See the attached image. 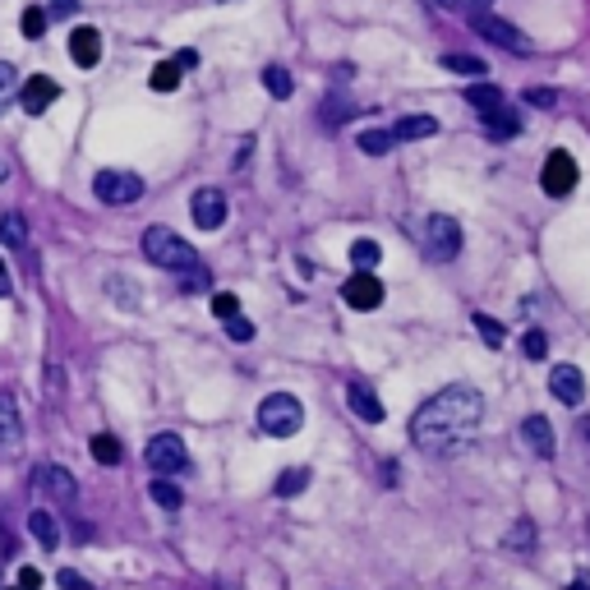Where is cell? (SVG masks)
Here are the masks:
<instances>
[{
	"instance_id": "6da1fadb",
	"label": "cell",
	"mask_w": 590,
	"mask_h": 590,
	"mask_svg": "<svg viewBox=\"0 0 590 590\" xmlns=\"http://www.w3.org/2000/svg\"><path fill=\"white\" fill-rule=\"evenodd\" d=\"M485 420V397L470 383H452L439 397H429L411 420V443L424 457H457L476 443Z\"/></svg>"
},
{
	"instance_id": "7a4b0ae2",
	"label": "cell",
	"mask_w": 590,
	"mask_h": 590,
	"mask_svg": "<svg viewBox=\"0 0 590 590\" xmlns=\"http://www.w3.org/2000/svg\"><path fill=\"white\" fill-rule=\"evenodd\" d=\"M143 259H152L157 268H171V272L199 268V254H194V245L180 241V235L167 231V226H148V231H143Z\"/></svg>"
},
{
	"instance_id": "3957f363",
	"label": "cell",
	"mask_w": 590,
	"mask_h": 590,
	"mask_svg": "<svg viewBox=\"0 0 590 590\" xmlns=\"http://www.w3.org/2000/svg\"><path fill=\"white\" fill-rule=\"evenodd\" d=\"M300 424H304V406L291 392H272V397L259 402V429L268 439H291L300 434Z\"/></svg>"
},
{
	"instance_id": "277c9868",
	"label": "cell",
	"mask_w": 590,
	"mask_h": 590,
	"mask_svg": "<svg viewBox=\"0 0 590 590\" xmlns=\"http://www.w3.org/2000/svg\"><path fill=\"white\" fill-rule=\"evenodd\" d=\"M93 194H97L106 208H130V204L143 199V180H139L134 171H97Z\"/></svg>"
},
{
	"instance_id": "5b68a950",
	"label": "cell",
	"mask_w": 590,
	"mask_h": 590,
	"mask_svg": "<svg viewBox=\"0 0 590 590\" xmlns=\"http://www.w3.org/2000/svg\"><path fill=\"white\" fill-rule=\"evenodd\" d=\"M470 28H476L480 37H489L494 47H503V51H513V56H531L535 47H531V37L522 32V28H513V23H503V19H494L489 10H476L470 14Z\"/></svg>"
},
{
	"instance_id": "8992f818",
	"label": "cell",
	"mask_w": 590,
	"mask_h": 590,
	"mask_svg": "<svg viewBox=\"0 0 590 590\" xmlns=\"http://www.w3.org/2000/svg\"><path fill=\"white\" fill-rule=\"evenodd\" d=\"M424 250H429V259L452 263V259L461 254V226H457V217H448V213L429 217V222H424Z\"/></svg>"
},
{
	"instance_id": "52a82bcc",
	"label": "cell",
	"mask_w": 590,
	"mask_h": 590,
	"mask_svg": "<svg viewBox=\"0 0 590 590\" xmlns=\"http://www.w3.org/2000/svg\"><path fill=\"white\" fill-rule=\"evenodd\" d=\"M143 461H148V470H157V476H180V470L189 466V452H185L180 434H152L148 448H143Z\"/></svg>"
},
{
	"instance_id": "ba28073f",
	"label": "cell",
	"mask_w": 590,
	"mask_h": 590,
	"mask_svg": "<svg viewBox=\"0 0 590 590\" xmlns=\"http://www.w3.org/2000/svg\"><path fill=\"white\" fill-rule=\"evenodd\" d=\"M540 189L549 194V199H567V194L576 189V162H572V152L554 148L544 157V171H540Z\"/></svg>"
},
{
	"instance_id": "9c48e42d",
	"label": "cell",
	"mask_w": 590,
	"mask_h": 590,
	"mask_svg": "<svg viewBox=\"0 0 590 590\" xmlns=\"http://www.w3.org/2000/svg\"><path fill=\"white\" fill-rule=\"evenodd\" d=\"M60 97V84L51 74H28L23 84H19V106L28 111V115H42V111H51V102Z\"/></svg>"
},
{
	"instance_id": "30bf717a",
	"label": "cell",
	"mask_w": 590,
	"mask_h": 590,
	"mask_svg": "<svg viewBox=\"0 0 590 590\" xmlns=\"http://www.w3.org/2000/svg\"><path fill=\"white\" fill-rule=\"evenodd\" d=\"M189 213H194V226H199V231H217V226L226 222V194L213 189V185H204V189L189 199Z\"/></svg>"
},
{
	"instance_id": "8fae6325",
	"label": "cell",
	"mask_w": 590,
	"mask_h": 590,
	"mask_svg": "<svg viewBox=\"0 0 590 590\" xmlns=\"http://www.w3.org/2000/svg\"><path fill=\"white\" fill-rule=\"evenodd\" d=\"M341 295H346V304L350 309H360V313H369V309H378L383 304V282L374 277V272H356V277H350L346 286H341Z\"/></svg>"
},
{
	"instance_id": "7c38bea8",
	"label": "cell",
	"mask_w": 590,
	"mask_h": 590,
	"mask_svg": "<svg viewBox=\"0 0 590 590\" xmlns=\"http://www.w3.org/2000/svg\"><path fill=\"white\" fill-rule=\"evenodd\" d=\"M549 392L563 402V406H581L585 402V378L576 365H554L549 369Z\"/></svg>"
},
{
	"instance_id": "4fadbf2b",
	"label": "cell",
	"mask_w": 590,
	"mask_h": 590,
	"mask_svg": "<svg viewBox=\"0 0 590 590\" xmlns=\"http://www.w3.org/2000/svg\"><path fill=\"white\" fill-rule=\"evenodd\" d=\"M37 485H42V494L51 503H60V507H69L78 498V485H74V476L65 466H42V470H37Z\"/></svg>"
},
{
	"instance_id": "5bb4252c",
	"label": "cell",
	"mask_w": 590,
	"mask_h": 590,
	"mask_svg": "<svg viewBox=\"0 0 590 590\" xmlns=\"http://www.w3.org/2000/svg\"><path fill=\"white\" fill-rule=\"evenodd\" d=\"M69 60L78 69H93L102 60V32L97 28H74L69 32Z\"/></svg>"
},
{
	"instance_id": "9a60e30c",
	"label": "cell",
	"mask_w": 590,
	"mask_h": 590,
	"mask_svg": "<svg viewBox=\"0 0 590 590\" xmlns=\"http://www.w3.org/2000/svg\"><path fill=\"white\" fill-rule=\"evenodd\" d=\"M522 443L535 452V457H554V424H549L544 415H526L522 420Z\"/></svg>"
},
{
	"instance_id": "2e32d148",
	"label": "cell",
	"mask_w": 590,
	"mask_h": 590,
	"mask_svg": "<svg viewBox=\"0 0 590 590\" xmlns=\"http://www.w3.org/2000/svg\"><path fill=\"white\" fill-rule=\"evenodd\" d=\"M346 402H350V411H356L360 420H369V424H383V415H387V411H383V402H378V392H374V387H365L360 378L346 387Z\"/></svg>"
},
{
	"instance_id": "e0dca14e",
	"label": "cell",
	"mask_w": 590,
	"mask_h": 590,
	"mask_svg": "<svg viewBox=\"0 0 590 590\" xmlns=\"http://www.w3.org/2000/svg\"><path fill=\"white\" fill-rule=\"evenodd\" d=\"M387 134L397 139V143H411V139H434V134H439V121H434V115H402V121L392 125Z\"/></svg>"
},
{
	"instance_id": "ac0fdd59",
	"label": "cell",
	"mask_w": 590,
	"mask_h": 590,
	"mask_svg": "<svg viewBox=\"0 0 590 590\" xmlns=\"http://www.w3.org/2000/svg\"><path fill=\"white\" fill-rule=\"evenodd\" d=\"M466 102L476 106V115H480V121H485V115H494V111H503V106H507L503 88H494V84H470V88H466Z\"/></svg>"
},
{
	"instance_id": "d6986e66",
	"label": "cell",
	"mask_w": 590,
	"mask_h": 590,
	"mask_svg": "<svg viewBox=\"0 0 590 590\" xmlns=\"http://www.w3.org/2000/svg\"><path fill=\"white\" fill-rule=\"evenodd\" d=\"M23 420H19V397L14 392H0V443H19Z\"/></svg>"
},
{
	"instance_id": "ffe728a7",
	"label": "cell",
	"mask_w": 590,
	"mask_h": 590,
	"mask_svg": "<svg viewBox=\"0 0 590 590\" xmlns=\"http://www.w3.org/2000/svg\"><path fill=\"white\" fill-rule=\"evenodd\" d=\"M522 115L513 111V106H503V111H494V115H485V134L489 139H517L522 134Z\"/></svg>"
},
{
	"instance_id": "44dd1931",
	"label": "cell",
	"mask_w": 590,
	"mask_h": 590,
	"mask_svg": "<svg viewBox=\"0 0 590 590\" xmlns=\"http://www.w3.org/2000/svg\"><path fill=\"white\" fill-rule=\"evenodd\" d=\"M28 531L37 535V544H42V549H56V544H60V526H56V517L47 513V507H37V513L28 517Z\"/></svg>"
},
{
	"instance_id": "7402d4cb",
	"label": "cell",
	"mask_w": 590,
	"mask_h": 590,
	"mask_svg": "<svg viewBox=\"0 0 590 590\" xmlns=\"http://www.w3.org/2000/svg\"><path fill=\"white\" fill-rule=\"evenodd\" d=\"M304 489H309V466L282 470V476H277V485H272V494H277V498H295V494H304Z\"/></svg>"
},
{
	"instance_id": "603a6c76",
	"label": "cell",
	"mask_w": 590,
	"mask_h": 590,
	"mask_svg": "<svg viewBox=\"0 0 590 590\" xmlns=\"http://www.w3.org/2000/svg\"><path fill=\"white\" fill-rule=\"evenodd\" d=\"M19 84H23L19 69H14L10 60H0V115H5V111L19 102Z\"/></svg>"
},
{
	"instance_id": "cb8c5ba5",
	"label": "cell",
	"mask_w": 590,
	"mask_h": 590,
	"mask_svg": "<svg viewBox=\"0 0 590 590\" xmlns=\"http://www.w3.org/2000/svg\"><path fill=\"white\" fill-rule=\"evenodd\" d=\"M443 69H452V74H466V78H480V84H485V74H489V65H485V60H476V56H461V51H448V56H443Z\"/></svg>"
},
{
	"instance_id": "d4e9b609",
	"label": "cell",
	"mask_w": 590,
	"mask_h": 590,
	"mask_svg": "<svg viewBox=\"0 0 590 590\" xmlns=\"http://www.w3.org/2000/svg\"><path fill=\"white\" fill-rule=\"evenodd\" d=\"M350 263H356V272H374L383 263V245L378 241H356L350 245Z\"/></svg>"
},
{
	"instance_id": "484cf974",
	"label": "cell",
	"mask_w": 590,
	"mask_h": 590,
	"mask_svg": "<svg viewBox=\"0 0 590 590\" xmlns=\"http://www.w3.org/2000/svg\"><path fill=\"white\" fill-rule=\"evenodd\" d=\"M263 88L282 102V97H291V93H295V78H291L282 65H268V69H263Z\"/></svg>"
},
{
	"instance_id": "4316f807",
	"label": "cell",
	"mask_w": 590,
	"mask_h": 590,
	"mask_svg": "<svg viewBox=\"0 0 590 590\" xmlns=\"http://www.w3.org/2000/svg\"><path fill=\"white\" fill-rule=\"evenodd\" d=\"M0 241H5L10 250H23V245H28V222H23L19 213L0 217Z\"/></svg>"
},
{
	"instance_id": "83f0119b",
	"label": "cell",
	"mask_w": 590,
	"mask_h": 590,
	"mask_svg": "<svg viewBox=\"0 0 590 590\" xmlns=\"http://www.w3.org/2000/svg\"><path fill=\"white\" fill-rule=\"evenodd\" d=\"M88 452H93V461H97V466H121V457H125V452H121V443H115L111 434H97V439L88 443Z\"/></svg>"
},
{
	"instance_id": "f1b7e54d",
	"label": "cell",
	"mask_w": 590,
	"mask_h": 590,
	"mask_svg": "<svg viewBox=\"0 0 590 590\" xmlns=\"http://www.w3.org/2000/svg\"><path fill=\"white\" fill-rule=\"evenodd\" d=\"M148 84H152V93H176L180 88V69H176V60H162L152 74H148Z\"/></svg>"
},
{
	"instance_id": "f546056e",
	"label": "cell",
	"mask_w": 590,
	"mask_h": 590,
	"mask_svg": "<svg viewBox=\"0 0 590 590\" xmlns=\"http://www.w3.org/2000/svg\"><path fill=\"white\" fill-rule=\"evenodd\" d=\"M392 148H397V139H392L387 130H365V134H360V152H365V157H387Z\"/></svg>"
},
{
	"instance_id": "4dcf8cb0",
	"label": "cell",
	"mask_w": 590,
	"mask_h": 590,
	"mask_svg": "<svg viewBox=\"0 0 590 590\" xmlns=\"http://www.w3.org/2000/svg\"><path fill=\"white\" fill-rule=\"evenodd\" d=\"M152 503H157V507H167V513H176V507L185 503V494L171 485V476H162V480H152Z\"/></svg>"
},
{
	"instance_id": "1f68e13d",
	"label": "cell",
	"mask_w": 590,
	"mask_h": 590,
	"mask_svg": "<svg viewBox=\"0 0 590 590\" xmlns=\"http://www.w3.org/2000/svg\"><path fill=\"white\" fill-rule=\"evenodd\" d=\"M350 115H356V106H350L346 97H323V125H346L350 121Z\"/></svg>"
},
{
	"instance_id": "d6a6232c",
	"label": "cell",
	"mask_w": 590,
	"mask_h": 590,
	"mask_svg": "<svg viewBox=\"0 0 590 590\" xmlns=\"http://www.w3.org/2000/svg\"><path fill=\"white\" fill-rule=\"evenodd\" d=\"M47 19H51V14H47L42 5H28V10H23V37H28V42H37V37L47 32Z\"/></svg>"
},
{
	"instance_id": "836d02e7",
	"label": "cell",
	"mask_w": 590,
	"mask_h": 590,
	"mask_svg": "<svg viewBox=\"0 0 590 590\" xmlns=\"http://www.w3.org/2000/svg\"><path fill=\"white\" fill-rule=\"evenodd\" d=\"M476 332H480L489 346H503V341H507V328H503L498 319H489V313H476Z\"/></svg>"
},
{
	"instance_id": "e575fe53",
	"label": "cell",
	"mask_w": 590,
	"mask_h": 590,
	"mask_svg": "<svg viewBox=\"0 0 590 590\" xmlns=\"http://www.w3.org/2000/svg\"><path fill=\"white\" fill-rule=\"evenodd\" d=\"M213 313H217L222 323H226V319H235V313H241V295H231V291H217V295H213Z\"/></svg>"
},
{
	"instance_id": "d590c367",
	"label": "cell",
	"mask_w": 590,
	"mask_h": 590,
	"mask_svg": "<svg viewBox=\"0 0 590 590\" xmlns=\"http://www.w3.org/2000/svg\"><path fill=\"white\" fill-rule=\"evenodd\" d=\"M522 350H526L531 360H544V356H549V337H544L540 328H531V332L522 337Z\"/></svg>"
},
{
	"instance_id": "8d00e7d4",
	"label": "cell",
	"mask_w": 590,
	"mask_h": 590,
	"mask_svg": "<svg viewBox=\"0 0 590 590\" xmlns=\"http://www.w3.org/2000/svg\"><path fill=\"white\" fill-rule=\"evenodd\" d=\"M226 337L245 346V341H254V323H250V319H241V313H235V319H226Z\"/></svg>"
},
{
	"instance_id": "74e56055",
	"label": "cell",
	"mask_w": 590,
	"mask_h": 590,
	"mask_svg": "<svg viewBox=\"0 0 590 590\" xmlns=\"http://www.w3.org/2000/svg\"><path fill=\"white\" fill-rule=\"evenodd\" d=\"M208 286V268L199 263V268H189V272H180V291H204Z\"/></svg>"
},
{
	"instance_id": "f35d334b",
	"label": "cell",
	"mask_w": 590,
	"mask_h": 590,
	"mask_svg": "<svg viewBox=\"0 0 590 590\" xmlns=\"http://www.w3.org/2000/svg\"><path fill=\"white\" fill-rule=\"evenodd\" d=\"M56 585H65V590H93V585L78 576L74 567H60V572H56Z\"/></svg>"
},
{
	"instance_id": "ab89813d",
	"label": "cell",
	"mask_w": 590,
	"mask_h": 590,
	"mask_svg": "<svg viewBox=\"0 0 590 590\" xmlns=\"http://www.w3.org/2000/svg\"><path fill=\"white\" fill-rule=\"evenodd\" d=\"M526 102H531V106H554L558 97H554V88H531V93H526Z\"/></svg>"
},
{
	"instance_id": "60d3db41",
	"label": "cell",
	"mask_w": 590,
	"mask_h": 590,
	"mask_svg": "<svg viewBox=\"0 0 590 590\" xmlns=\"http://www.w3.org/2000/svg\"><path fill=\"white\" fill-rule=\"evenodd\" d=\"M74 10H78V0H51V10H47V14H56V19H69Z\"/></svg>"
},
{
	"instance_id": "b9f144b4",
	"label": "cell",
	"mask_w": 590,
	"mask_h": 590,
	"mask_svg": "<svg viewBox=\"0 0 590 590\" xmlns=\"http://www.w3.org/2000/svg\"><path fill=\"white\" fill-rule=\"evenodd\" d=\"M111 291H121V295H115V300H121V304H134V282L125 286L121 277H111Z\"/></svg>"
},
{
	"instance_id": "7bdbcfd3",
	"label": "cell",
	"mask_w": 590,
	"mask_h": 590,
	"mask_svg": "<svg viewBox=\"0 0 590 590\" xmlns=\"http://www.w3.org/2000/svg\"><path fill=\"white\" fill-rule=\"evenodd\" d=\"M19 585H23V590H37V585H42V572H37V567H23V572H19Z\"/></svg>"
},
{
	"instance_id": "ee69618b",
	"label": "cell",
	"mask_w": 590,
	"mask_h": 590,
	"mask_svg": "<svg viewBox=\"0 0 590 590\" xmlns=\"http://www.w3.org/2000/svg\"><path fill=\"white\" fill-rule=\"evenodd\" d=\"M507 544H522V549H531V522H522L513 535H507Z\"/></svg>"
},
{
	"instance_id": "f6af8a7d",
	"label": "cell",
	"mask_w": 590,
	"mask_h": 590,
	"mask_svg": "<svg viewBox=\"0 0 590 590\" xmlns=\"http://www.w3.org/2000/svg\"><path fill=\"white\" fill-rule=\"evenodd\" d=\"M194 65H199V51H180V56H176V69H180V74L194 69Z\"/></svg>"
},
{
	"instance_id": "bcb514c9",
	"label": "cell",
	"mask_w": 590,
	"mask_h": 590,
	"mask_svg": "<svg viewBox=\"0 0 590 590\" xmlns=\"http://www.w3.org/2000/svg\"><path fill=\"white\" fill-rule=\"evenodd\" d=\"M14 291V282H10V272H5V263H0V300H5Z\"/></svg>"
},
{
	"instance_id": "7dc6e473",
	"label": "cell",
	"mask_w": 590,
	"mask_h": 590,
	"mask_svg": "<svg viewBox=\"0 0 590 590\" xmlns=\"http://www.w3.org/2000/svg\"><path fill=\"white\" fill-rule=\"evenodd\" d=\"M60 383H65V374L51 365V374H47V387H51V392H60Z\"/></svg>"
},
{
	"instance_id": "c3c4849f",
	"label": "cell",
	"mask_w": 590,
	"mask_h": 590,
	"mask_svg": "<svg viewBox=\"0 0 590 590\" xmlns=\"http://www.w3.org/2000/svg\"><path fill=\"white\" fill-rule=\"evenodd\" d=\"M439 5H448V10H466V0H439Z\"/></svg>"
},
{
	"instance_id": "681fc988",
	"label": "cell",
	"mask_w": 590,
	"mask_h": 590,
	"mask_svg": "<svg viewBox=\"0 0 590 590\" xmlns=\"http://www.w3.org/2000/svg\"><path fill=\"white\" fill-rule=\"evenodd\" d=\"M581 439H590V420H581Z\"/></svg>"
},
{
	"instance_id": "f907efd6",
	"label": "cell",
	"mask_w": 590,
	"mask_h": 590,
	"mask_svg": "<svg viewBox=\"0 0 590 590\" xmlns=\"http://www.w3.org/2000/svg\"><path fill=\"white\" fill-rule=\"evenodd\" d=\"M567 590H590V585H585V581H572V585H567Z\"/></svg>"
},
{
	"instance_id": "816d5d0a",
	"label": "cell",
	"mask_w": 590,
	"mask_h": 590,
	"mask_svg": "<svg viewBox=\"0 0 590 590\" xmlns=\"http://www.w3.org/2000/svg\"><path fill=\"white\" fill-rule=\"evenodd\" d=\"M480 5H489V0H480Z\"/></svg>"
},
{
	"instance_id": "f5cc1de1",
	"label": "cell",
	"mask_w": 590,
	"mask_h": 590,
	"mask_svg": "<svg viewBox=\"0 0 590 590\" xmlns=\"http://www.w3.org/2000/svg\"><path fill=\"white\" fill-rule=\"evenodd\" d=\"M14 590H19V585H14Z\"/></svg>"
}]
</instances>
